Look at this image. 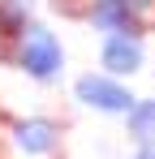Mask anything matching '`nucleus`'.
<instances>
[{
	"mask_svg": "<svg viewBox=\"0 0 155 159\" xmlns=\"http://www.w3.org/2000/svg\"><path fill=\"white\" fill-rule=\"evenodd\" d=\"M9 65L26 73L30 82H39V86H52V82H60L65 73V43H60V34L43 22H30V26L17 34V43H13V52H9Z\"/></svg>",
	"mask_w": 155,
	"mask_h": 159,
	"instance_id": "1",
	"label": "nucleus"
},
{
	"mask_svg": "<svg viewBox=\"0 0 155 159\" xmlns=\"http://www.w3.org/2000/svg\"><path fill=\"white\" fill-rule=\"evenodd\" d=\"M73 99L82 107H91V112H99V116H125L129 103H134L138 95H134L129 82L108 78L99 69H86L82 78H73Z\"/></svg>",
	"mask_w": 155,
	"mask_h": 159,
	"instance_id": "2",
	"label": "nucleus"
},
{
	"mask_svg": "<svg viewBox=\"0 0 155 159\" xmlns=\"http://www.w3.org/2000/svg\"><path fill=\"white\" fill-rule=\"evenodd\" d=\"M9 142L22 159H52L65 142V125L56 116H13L9 120Z\"/></svg>",
	"mask_w": 155,
	"mask_h": 159,
	"instance_id": "3",
	"label": "nucleus"
},
{
	"mask_svg": "<svg viewBox=\"0 0 155 159\" xmlns=\"http://www.w3.org/2000/svg\"><path fill=\"white\" fill-rule=\"evenodd\" d=\"M147 65V43L138 34H103L99 39V73L129 82Z\"/></svg>",
	"mask_w": 155,
	"mask_h": 159,
	"instance_id": "4",
	"label": "nucleus"
},
{
	"mask_svg": "<svg viewBox=\"0 0 155 159\" xmlns=\"http://www.w3.org/2000/svg\"><path fill=\"white\" fill-rule=\"evenodd\" d=\"M121 120H125V138L134 142V146H155V95L151 99L138 95Z\"/></svg>",
	"mask_w": 155,
	"mask_h": 159,
	"instance_id": "5",
	"label": "nucleus"
},
{
	"mask_svg": "<svg viewBox=\"0 0 155 159\" xmlns=\"http://www.w3.org/2000/svg\"><path fill=\"white\" fill-rule=\"evenodd\" d=\"M121 4L129 9V17L142 26V34H151V30H155V0H121Z\"/></svg>",
	"mask_w": 155,
	"mask_h": 159,
	"instance_id": "6",
	"label": "nucleus"
},
{
	"mask_svg": "<svg viewBox=\"0 0 155 159\" xmlns=\"http://www.w3.org/2000/svg\"><path fill=\"white\" fill-rule=\"evenodd\" d=\"M134 159H155V146H134Z\"/></svg>",
	"mask_w": 155,
	"mask_h": 159,
	"instance_id": "7",
	"label": "nucleus"
}]
</instances>
